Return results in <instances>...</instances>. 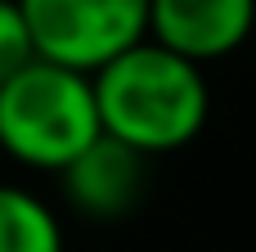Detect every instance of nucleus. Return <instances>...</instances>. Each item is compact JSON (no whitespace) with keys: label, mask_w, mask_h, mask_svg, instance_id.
<instances>
[{"label":"nucleus","mask_w":256,"mask_h":252,"mask_svg":"<svg viewBox=\"0 0 256 252\" xmlns=\"http://www.w3.org/2000/svg\"><path fill=\"white\" fill-rule=\"evenodd\" d=\"M94 104L104 135L130 144L144 158L194 144L212 113V86L198 63L158 41H140L94 77Z\"/></svg>","instance_id":"f257e3e1"},{"label":"nucleus","mask_w":256,"mask_h":252,"mask_svg":"<svg viewBox=\"0 0 256 252\" xmlns=\"http://www.w3.org/2000/svg\"><path fill=\"white\" fill-rule=\"evenodd\" d=\"M99 135L104 122L86 72L32 59L0 86V149L22 167L63 176Z\"/></svg>","instance_id":"f03ea898"},{"label":"nucleus","mask_w":256,"mask_h":252,"mask_svg":"<svg viewBox=\"0 0 256 252\" xmlns=\"http://www.w3.org/2000/svg\"><path fill=\"white\" fill-rule=\"evenodd\" d=\"M36 59L94 77L148 41V0H18Z\"/></svg>","instance_id":"7ed1b4c3"},{"label":"nucleus","mask_w":256,"mask_h":252,"mask_svg":"<svg viewBox=\"0 0 256 252\" xmlns=\"http://www.w3.org/2000/svg\"><path fill=\"white\" fill-rule=\"evenodd\" d=\"M58 180H63L68 207L81 221L112 225V221H126L144 207L148 180H153V158L135 153L130 144H122L112 135H99Z\"/></svg>","instance_id":"20e7f679"},{"label":"nucleus","mask_w":256,"mask_h":252,"mask_svg":"<svg viewBox=\"0 0 256 252\" xmlns=\"http://www.w3.org/2000/svg\"><path fill=\"white\" fill-rule=\"evenodd\" d=\"M256 36V0H148V41L189 63H216Z\"/></svg>","instance_id":"39448f33"},{"label":"nucleus","mask_w":256,"mask_h":252,"mask_svg":"<svg viewBox=\"0 0 256 252\" xmlns=\"http://www.w3.org/2000/svg\"><path fill=\"white\" fill-rule=\"evenodd\" d=\"M0 252H63L58 216L18 185H0Z\"/></svg>","instance_id":"423d86ee"},{"label":"nucleus","mask_w":256,"mask_h":252,"mask_svg":"<svg viewBox=\"0 0 256 252\" xmlns=\"http://www.w3.org/2000/svg\"><path fill=\"white\" fill-rule=\"evenodd\" d=\"M32 59H36V45H32L18 0H0V86H9Z\"/></svg>","instance_id":"0eeeda50"}]
</instances>
